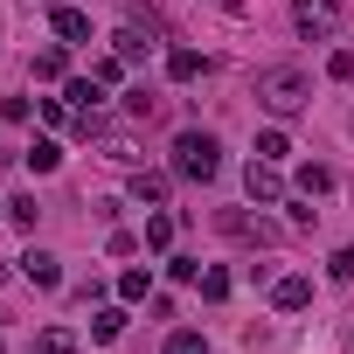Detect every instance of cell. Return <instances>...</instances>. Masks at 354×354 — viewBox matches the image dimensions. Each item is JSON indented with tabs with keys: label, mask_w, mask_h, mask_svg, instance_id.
<instances>
[{
	"label": "cell",
	"mask_w": 354,
	"mask_h": 354,
	"mask_svg": "<svg viewBox=\"0 0 354 354\" xmlns=\"http://www.w3.org/2000/svg\"><path fill=\"white\" fill-rule=\"evenodd\" d=\"M257 104H264L271 118H299V111L313 104V77H306L299 63H264V70H257Z\"/></svg>",
	"instance_id": "obj_1"
},
{
	"label": "cell",
	"mask_w": 354,
	"mask_h": 354,
	"mask_svg": "<svg viewBox=\"0 0 354 354\" xmlns=\"http://www.w3.org/2000/svg\"><path fill=\"white\" fill-rule=\"evenodd\" d=\"M174 174L181 181H216L223 174V146H216V132H202V125H188V132H174Z\"/></svg>",
	"instance_id": "obj_2"
},
{
	"label": "cell",
	"mask_w": 354,
	"mask_h": 354,
	"mask_svg": "<svg viewBox=\"0 0 354 354\" xmlns=\"http://www.w3.org/2000/svg\"><path fill=\"white\" fill-rule=\"evenodd\" d=\"M292 21H299V35L333 42L340 35V0H292Z\"/></svg>",
	"instance_id": "obj_3"
},
{
	"label": "cell",
	"mask_w": 354,
	"mask_h": 354,
	"mask_svg": "<svg viewBox=\"0 0 354 354\" xmlns=\"http://www.w3.org/2000/svg\"><path fill=\"white\" fill-rule=\"evenodd\" d=\"M216 230H223V236H236V243H257V250H271V243H278V223L243 216V209H223V216H216Z\"/></svg>",
	"instance_id": "obj_4"
},
{
	"label": "cell",
	"mask_w": 354,
	"mask_h": 354,
	"mask_svg": "<svg viewBox=\"0 0 354 354\" xmlns=\"http://www.w3.org/2000/svg\"><path fill=\"white\" fill-rule=\"evenodd\" d=\"M243 188H250V202H285V174H278V160H250L243 167Z\"/></svg>",
	"instance_id": "obj_5"
},
{
	"label": "cell",
	"mask_w": 354,
	"mask_h": 354,
	"mask_svg": "<svg viewBox=\"0 0 354 354\" xmlns=\"http://www.w3.org/2000/svg\"><path fill=\"white\" fill-rule=\"evenodd\" d=\"M271 306H278V313H306V306H313V278H299V271L271 278Z\"/></svg>",
	"instance_id": "obj_6"
},
{
	"label": "cell",
	"mask_w": 354,
	"mask_h": 354,
	"mask_svg": "<svg viewBox=\"0 0 354 354\" xmlns=\"http://www.w3.org/2000/svg\"><path fill=\"white\" fill-rule=\"evenodd\" d=\"M125 195H132L139 209H167V195H174V174H146V167H139Z\"/></svg>",
	"instance_id": "obj_7"
},
{
	"label": "cell",
	"mask_w": 354,
	"mask_h": 354,
	"mask_svg": "<svg viewBox=\"0 0 354 354\" xmlns=\"http://www.w3.org/2000/svg\"><path fill=\"white\" fill-rule=\"evenodd\" d=\"M63 104H70L77 118H91V111L104 104V84H97V77H70V84H63Z\"/></svg>",
	"instance_id": "obj_8"
},
{
	"label": "cell",
	"mask_w": 354,
	"mask_h": 354,
	"mask_svg": "<svg viewBox=\"0 0 354 354\" xmlns=\"http://www.w3.org/2000/svg\"><path fill=\"white\" fill-rule=\"evenodd\" d=\"M21 278H28L35 292H56V285H63V264H56L49 250H28V257H21Z\"/></svg>",
	"instance_id": "obj_9"
},
{
	"label": "cell",
	"mask_w": 354,
	"mask_h": 354,
	"mask_svg": "<svg viewBox=\"0 0 354 354\" xmlns=\"http://www.w3.org/2000/svg\"><path fill=\"white\" fill-rule=\"evenodd\" d=\"M49 28H56V42H91V15L70 8V0H56V21Z\"/></svg>",
	"instance_id": "obj_10"
},
{
	"label": "cell",
	"mask_w": 354,
	"mask_h": 354,
	"mask_svg": "<svg viewBox=\"0 0 354 354\" xmlns=\"http://www.w3.org/2000/svg\"><path fill=\"white\" fill-rule=\"evenodd\" d=\"M146 35H153V21H125V28H118V35H111V56H125V63H139V56H146V49H153V42H146Z\"/></svg>",
	"instance_id": "obj_11"
},
{
	"label": "cell",
	"mask_w": 354,
	"mask_h": 354,
	"mask_svg": "<svg viewBox=\"0 0 354 354\" xmlns=\"http://www.w3.org/2000/svg\"><path fill=\"white\" fill-rule=\"evenodd\" d=\"M28 354H84V340H77L70 326H42V333L28 340Z\"/></svg>",
	"instance_id": "obj_12"
},
{
	"label": "cell",
	"mask_w": 354,
	"mask_h": 354,
	"mask_svg": "<svg viewBox=\"0 0 354 354\" xmlns=\"http://www.w3.org/2000/svg\"><path fill=\"white\" fill-rule=\"evenodd\" d=\"M118 299H125V306L153 299V271H139V264H132V271H118Z\"/></svg>",
	"instance_id": "obj_13"
},
{
	"label": "cell",
	"mask_w": 354,
	"mask_h": 354,
	"mask_svg": "<svg viewBox=\"0 0 354 354\" xmlns=\"http://www.w3.org/2000/svg\"><path fill=\"white\" fill-rule=\"evenodd\" d=\"M125 333V306H97L91 313V340H118Z\"/></svg>",
	"instance_id": "obj_14"
},
{
	"label": "cell",
	"mask_w": 354,
	"mask_h": 354,
	"mask_svg": "<svg viewBox=\"0 0 354 354\" xmlns=\"http://www.w3.org/2000/svg\"><path fill=\"white\" fill-rule=\"evenodd\" d=\"M97 153H104V160H118V167H139V146H132L125 132H104V139H97Z\"/></svg>",
	"instance_id": "obj_15"
},
{
	"label": "cell",
	"mask_w": 354,
	"mask_h": 354,
	"mask_svg": "<svg viewBox=\"0 0 354 354\" xmlns=\"http://www.w3.org/2000/svg\"><path fill=\"white\" fill-rule=\"evenodd\" d=\"M21 160H28L35 174H56V167H63V146H56V139H35V146H28Z\"/></svg>",
	"instance_id": "obj_16"
},
{
	"label": "cell",
	"mask_w": 354,
	"mask_h": 354,
	"mask_svg": "<svg viewBox=\"0 0 354 354\" xmlns=\"http://www.w3.org/2000/svg\"><path fill=\"white\" fill-rule=\"evenodd\" d=\"M167 77H174V84H195V77H202V56H195V49H174V56H167Z\"/></svg>",
	"instance_id": "obj_17"
},
{
	"label": "cell",
	"mask_w": 354,
	"mask_h": 354,
	"mask_svg": "<svg viewBox=\"0 0 354 354\" xmlns=\"http://www.w3.org/2000/svg\"><path fill=\"white\" fill-rule=\"evenodd\" d=\"M299 195L313 202V195H333V174L326 167H299Z\"/></svg>",
	"instance_id": "obj_18"
},
{
	"label": "cell",
	"mask_w": 354,
	"mask_h": 354,
	"mask_svg": "<svg viewBox=\"0 0 354 354\" xmlns=\"http://www.w3.org/2000/svg\"><path fill=\"white\" fill-rule=\"evenodd\" d=\"M167 354H209V340H202L195 326H174V333H167Z\"/></svg>",
	"instance_id": "obj_19"
},
{
	"label": "cell",
	"mask_w": 354,
	"mask_h": 354,
	"mask_svg": "<svg viewBox=\"0 0 354 354\" xmlns=\"http://www.w3.org/2000/svg\"><path fill=\"white\" fill-rule=\"evenodd\" d=\"M146 243H153V250H167V243H174V216H167V209H153V216H146Z\"/></svg>",
	"instance_id": "obj_20"
},
{
	"label": "cell",
	"mask_w": 354,
	"mask_h": 354,
	"mask_svg": "<svg viewBox=\"0 0 354 354\" xmlns=\"http://www.w3.org/2000/svg\"><path fill=\"white\" fill-rule=\"evenodd\" d=\"M285 153H292V139H285L278 125H271V132H257V160H285Z\"/></svg>",
	"instance_id": "obj_21"
},
{
	"label": "cell",
	"mask_w": 354,
	"mask_h": 354,
	"mask_svg": "<svg viewBox=\"0 0 354 354\" xmlns=\"http://www.w3.org/2000/svg\"><path fill=\"white\" fill-rule=\"evenodd\" d=\"M35 216H42L35 195H15V202H8V223H15V230H35Z\"/></svg>",
	"instance_id": "obj_22"
},
{
	"label": "cell",
	"mask_w": 354,
	"mask_h": 354,
	"mask_svg": "<svg viewBox=\"0 0 354 354\" xmlns=\"http://www.w3.org/2000/svg\"><path fill=\"white\" fill-rule=\"evenodd\" d=\"M230 285H236V278H230L223 264H209V271H202V299H230Z\"/></svg>",
	"instance_id": "obj_23"
},
{
	"label": "cell",
	"mask_w": 354,
	"mask_h": 354,
	"mask_svg": "<svg viewBox=\"0 0 354 354\" xmlns=\"http://www.w3.org/2000/svg\"><path fill=\"white\" fill-rule=\"evenodd\" d=\"M56 77H63V49H42L35 56V84H56Z\"/></svg>",
	"instance_id": "obj_24"
},
{
	"label": "cell",
	"mask_w": 354,
	"mask_h": 354,
	"mask_svg": "<svg viewBox=\"0 0 354 354\" xmlns=\"http://www.w3.org/2000/svg\"><path fill=\"white\" fill-rule=\"evenodd\" d=\"M91 77H97V84H104V91H111V84H118V77H125V56H97V63H91Z\"/></svg>",
	"instance_id": "obj_25"
},
{
	"label": "cell",
	"mask_w": 354,
	"mask_h": 354,
	"mask_svg": "<svg viewBox=\"0 0 354 354\" xmlns=\"http://www.w3.org/2000/svg\"><path fill=\"white\" fill-rule=\"evenodd\" d=\"M326 77H333V84H354V49H333V56H326Z\"/></svg>",
	"instance_id": "obj_26"
},
{
	"label": "cell",
	"mask_w": 354,
	"mask_h": 354,
	"mask_svg": "<svg viewBox=\"0 0 354 354\" xmlns=\"http://www.w3.org/2000/svg\"><path fill=\"white\" fill-rule=\"evenodd\" d=\"M28 111H35V104H28V97H0V118H8V125H21V118H28Z\"/></svg>",
	"instance_id": "obj_27"
},
{
	"label": "cell",
	"mask_w": 354,
	"mask_h": 354,
	"mask_svg": "<svg viewBox=\"0 0 354 354\" xmlns=\"http://www.w3.org/2000/svg\"><path fill=\"white\" fill-rule=\"evenodd\" d=\"M167 271H174V278H181V285H202V264H195V257H174Z\"/></svg>",
	"instance_id": "obj_28"
},
{
	"label": "cell",
	"mask_w": 354,
	"mask_h": 354,
	"mask_svg": "<svg viewBox=\"0 0 354 354\" xmlns=\"http://www.w3.org/2000/svg\"><path fill=\"white\" fill-rule=\"evenodd\" d=\"M104 250H111V257H132V250H139V236H132V230H111V243H104Z\"/></svg>",
	"instance_id": "obj_29"
},
{
	"label": "cell",
	"mask_w": 354,
	"mask_h": 354,
	"mask_svg": "<svg viewBox=\"0 0 354 354\" xmlns=\"http://www.w3.org/2000/svg\"><path fill=\"white\" fill-rule=\"evenodd\" d=\"M326 271H333V278H354V243H347V250H333V257H326Z\"/></svg>",
	"instance_id": "obj_30"
}]
</instances>
